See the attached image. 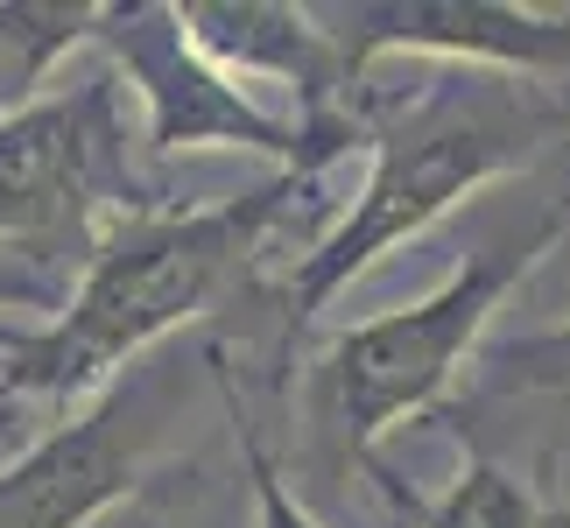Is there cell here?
<instances>
[{"instance_id": "7a4b0ae2", "label": "cell", "mask_w": 570, "mask_h": 528, "mask_svg": "<svg viewBox=\"0 0 570 528\" xmlns=\"http://www.w3.org/2000/svg\"><path fill=\"white\" fill-rule=\"evenodd\" d=\"M550 120L557 106H542L535 85H521V92L514 85H444V92L415 99L374 141V169L345 205V218L296 254L289 290H282L289 332H303L338 290H353L387 247L430 233L458 197L529 163V148L550 135Z\"/></svg>"}, {"instance_id": "3957f363", "label": "cell", "mask_w": 570, "mask_h": 528, "mask_svg": "<svg viewBox=\"0 0 570 528\" xmlns=\"http://www.w3.org/2000/svg\"><path fill=\"white\" fill-rule=\"evenodd\" d=\"M563 226H570V205L550 212L529 239L465 254L430 296H415L409 311H381V317L345 324V332L317 352V415H324V430L338 437V451L374 458V444L394 423L436 409V394L472 366L493 311L563 239Z\"/></svg>"}, {"instance_id": "9c48e42d", "label": "cell", "mask_w": 570, "mask_h": 528, "mask_svg": "<svg viewBox=\"0 0 570 528\" xmlns=\"http://www.w3.org/2000/svg\"><path fill=\"white\" fill-rule=\"evenodd\" d=\"M415 528H542V508L514 472L472 458V466L451 479V493L415 500Z\"/></svg>"}, {"instance_id": "7c38bea8", "label": "cell", "mask_w": 570, "mask_h": 528, "mask_svg": "<svg viewBox=\"0 0 570 528\" xmlns=\"http://www.w3.org/2000/svg\"><path fill=\"white\" fill-rule=\"evenodd\" d=\"M29 444H36V437H29V415H21V402H0V472H8Z\"/></svg>"}, {"instance_id": "5b68a950", "label": "cell", "mask_w": 570, "mask_h": 528, "mask_svg": "<svg viewBox=\"0 0 570 528\" xmlns=\"http://www.w3.org/2000/svg\"><path fill=\"white\" fill-rule=\"evenodd\" d=\"M114 71L0 106V239L8 247H92V218L114 184Z\"/></svg>"}, {"instance_id": "52a82bcc", "label": "cell", "mask_w": 570, "mask_h": 528, "mask_svg": "<svg viewBox=\"0 0 570 528\" xmlns=\"http://www.w3.org/2000/svg\"><path fill=\"white\" fill-rule=\"evenodd\" d=\"M148 423L135 394H99L78 423H57L0 472V528H92L141 487Z\"/></svg>"}, {"instance_id": "30bf717a", "label": "cell", "mask_w": 570, "mask_h": 528, "mask_svg": "<svg viewBox=\"0 0 570 528\" xmlns=\"http://www.w3.org/2000/svg\"><path fill=\"white\" fill-rule=\"evenodd\" d=\"M239 458H247V479H254V508H261V528H317L311 521V508L282 487V472H275V458L261 451V437L254 430H239ZM374 479H381V493H387V528H415V500L423 493H409L394 472H381L374 466Z\"/></svg>"}, {"instance_id": "8992f818", "label": "cell", "mask_w": 570, "mask_h": 528, "mask_svg": "<svg viewBox=\"0 0 570 528\" xmlns=\"http://www.w3.org/2000/svg\"><path fill=\"white\" fill-rule=\"evenodd\" d=\"M345 42L353 71L374 57H458L514 78H570V8H514V0H360L317 8Z\"/></svg>"}, {"instance_id": "277c9868", "label": "cell", "mask_w": 570, "mask_h": 528, "mask_svg": "<svg viewBox=\"0 0 570 528\" xmlns=\"http://www.w3.org/2000/svg\"><path fill=\"white\" fill-rule=\"evenodd\" d=\"M99 50L114 71L141 92L148 106V148L156 156H184V148H247L296 176H317L324 156L353 148V127L317 135L303 120H275L247 85H233L218 63L197 57L184 36L177 0H135V8H99Z\"/></svg>"}, {"instance_id": "6da1fadb", "label": "cell", "mask_w": 570, "mask_h": 528, "mask_svg": "<svg viewBox=\"0 0 570 528\" xmlns=\"http://www.w3.org/2000/svg\"><path fill=\"white\" fill-rule=\"evenodd\" d=\"M311 176L282 169L275 184L205 212H141L120 218L85 261V282L42 332H0V402H78L114 394L127 360H141L177 324L205 317V303L261 247V233Z\"/></svg>"}, {"instance_id": "ba28073f", "label": "cell", "mask_w": 570, "mask_h": 528, "mask_svg": "<svg viewBox=\"0 0 570 528\" xmlns=\"http://www.w3.org/2000/svg\"><path fill=\"white\" fill-rule=\"evenodd\" d=\"M184 36L197 57L218 63L233 85H289L303 99V127L338 135V99L353 92V57L324 29L317 8H289V0H177Z\"/></svg>"}, {"instance_id": "8fae6325", "label": "cell", "mask_w": 570, "mask_h": 528, "mask_svg": "<svg viewBox=\"0 0 570 528\" xmlns=\"http://www.w3.org/2000/svg\"><path fill=\"white\" fill-rule=\"evenodd\" d=\"M500 388H521V394H570V324L557 332H535V339H514L500 352Z\"/></svg>"}]
</instances>
